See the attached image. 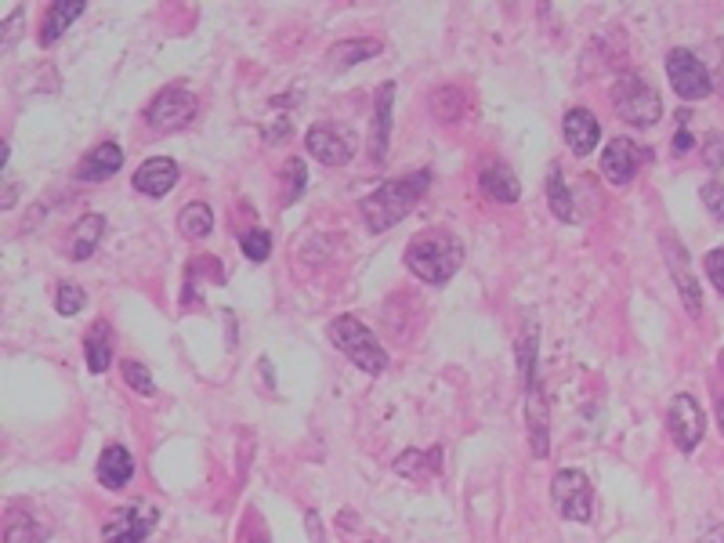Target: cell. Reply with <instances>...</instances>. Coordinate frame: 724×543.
Segmentation results:
<instances>
[{
    "instance_id": "obj_1",
    "label": "cell",
    "mask_w": 724,
    "mask_h": 543,
    "mask_svg": "<svg viewBox=\"0 0 724 543\" xmlns=\"http://www.w3.org/2000/svg\"><path fill=\"white\" fill-rule=\"evenodd\" d=\"M431 185V174L428 171H417V174H402V178H391L384 181L381 189L370 192L366 200H362V218H366V229L370 232H388L391 225H399L406 214H410L413 207H417V200L428 192Z\"/></svg>"
},
{
    "instance_id": "obj_2",
    "label": "cell",
    "mask_w": 724,
    "mask_h": 543,
    "mask_svg": "<svg viewBox=\"0 0 724 543\" xmlns=\"http://www.w3.org/2000/svg\"><path fill=\"white\" fill-rule=\"evenodd\" d=\"M464 265V243L453 232H420L406 247V268L424 283H446Z\"/></svg>"
},
{
    "instance_id": "obj_3",
    "label": "cell",
    "mask_w": 724,
    "mask_h": 543,
    "mask_svg": "<svg viewBox=\"0 0 724 543\" xmlns=\"http://www.w3.org/2000/svg\"><path fill=\"white\" fill-rule=\"evenodd\" d=\"M330 341H334L359 370L373 373V377L388 370V352H384L381 341H377L355 315H337L334 323H330Z\"/></svg>"
},
{
    "instance_id": "obj_4",
    "label": "cell",
    "mask_w": 724,
    "mask_h": 543,
    "mask_svg": "<svg viewBox=\"0 0 724 543\" xmlns=\"http://www.w3.org/2000/svg\"><path fill=\"white\" fill-rule=\"evenodd\" d=\"M612 105H616V113L634 127H652L663 116V102L659 95L652 91V84L638 77H620L616 87H612Z\"/></svg>"
},
{
    "instance_id": "obj_5",
    "label": "cell",
    "mask_w": 724,
    "mask_h": 543,
    "mask_svg": "<svg viewBox=\"0 0 724 543\" xmlns=\"http://www.w3.org/2000/svg\"><path fill=\"white\" fill-rule=\"evenodd\" d=\"M667 77H670V87H674L685 102H699V98H706L714 91V80H710L706 66L688 48H674L667 55Z\"/></svg>"
},
{
    "instance_id": "obj_6",
    "label": "cell",
    "mask_w": 724,
    "mask_h": 543,
    "mask_svg": "<svg viewBox=\"0 0 724 543\" xmlns=\"http://www.w3.org/2000/svg\"><path fill=\"white\" fill-rule=\"evenodd\" d=\"M551 496H554V507H558L562 518H569V522H587V518H591L594 493L583 471H572V467L558 471L551 482Z\"/></svg>"
},
{
    "instance_id": "obj_7",
    "label": "cell",
    "mask_w": 724,
    "mask_h": 543,
    "mask_svg": "<svg viewBox=\"0 0 724 543\" xmlns=\"http://www.w3.org/2000/svg\"><path fill=\"white\" fill-rule=\"evenodd\" d=\"M667 428H670V439L677 442L681 453H692V449L703 442L706 417H703V406H699L696 395H674L670 413H667Z\"/></svg>"
},
{
    "instance_id": "obj_8",
    "label": "cell",
    "mask_w": 724,
    "mask_h": 543,
    "mask_svg": "<svg viewBox=\"0 0 724 543\" xmlns=\"http://www.w3.org/2000/svg\"><path fill=\"white\" fill-rule=\"evenodd\" d=\"M196 116V95L185 91V87H163L160 95L153 98V105L145 109V120L156 127V131H178Z\"/></svg>"
},
{
    "instance_id": "obj_9",
    "label": "cell",
    "mask_w": 724,
    "mask_h": 543,
    "mask_svg": "<svg viewBox=\"0 0 724 543\" xmlns=\"http://www.w3.org/2000/svg\"><path fill=\"white\" fill-rule=\"evenodd\" d=\"M156 525V507H145V504H127L120 507L116 515H109L102 529V540L105 543H142L145 536L153 533Z\"/></svg>"
},
{
    "instance_id": "obj_10",
    "label": "cell",
    "mask_w": 724,
    "mask_h": 543,
    "mask_svg": "<svg viewBox=\"0 0 724 543\" xmlns=\"http://www.w3.org/2000/svg\"><path fill=\"white\" fill-rule=\"evenodd\" d=\"M663 254H667L670 276H674L677 294H681V301H685L688 315H703V290H699L696 272L688 268V254H685V247H681V243H677L674 236H663Z\"/></svg>"
},
{
    "instance_id": "obj_11",
    "label": "cell",
    "mask_w": 724,
    "mask_h": 543,
    "mask_svg": "<svg viewBox=\"0 0 724 543\" xmlns=\"http://www.w3.org/2000/svg\"><path fill=\"white\" fill-rule=\"evenodd\" d=\"M391 105H395V84H381L373 95V116H370V160L384 163L388 160V138H391Z\"/></svg>"
},
{
    "instance_id": "obj_12",
    "label": "cell",
    "mask_w": 724,
    "mask_h": 543,
    "mask_svg": "<svg viewBox=\"0 0 724 543\" xmlns=\"http://www.w3.org/2000/svg\"><path fill=\"white\" fill-rule=\"evenodd\" d=\"M305 145L308 153L315 156L319 163H326V167H341V163L352 160L355 145H352V134H341L337 127H319L315 124L312 131L305 134Z\"/></svg>"
},
{
    "instance_id": "obj_13",
    "label": "cell",
    "mask_w": 724,
    "mask_h": 543,
    "mask_svg": "<svg viewBox=\"0 0 724 543\" xmlns=\"http://www.w3.org/2000/svg\"><path fill=\"white\" fill-rule=\"evenodd\" d=\"M178 185V163L167 160V156H153V160H145L138 171H134V189L145 192V196H167V192Z\"/></svg>"
},
{
    "instance_id": "obj_14",
    "label": "cell",
    "mask_w": 724,
    "mask_h": 543,
    "mask_svg": "<svg viewBox=\"0 0 724 543\" xmlns=\"http://www.w3.org/2000/svg\"><path fill=\"white\" fill-rule=\"evenodd\" d=\"M562 134H565V142H569L572 153L587 156L598 149L601 127H598V120H594L591 109H569L562 120Z\"/></svg>"
},
{
    "instance_id": "obj_15",
    "label": "cell",
    "mask_w": 724,
    "mask_h": 543,
    "mask_svg": "<svg viewBox=\"0 0 724 543\" xmlns=\"http://www.w3.org/2000/svg\"><path fill=\"white\" fill-rule=\"evenodd\" d=\"M634 167H638V153H634V145L627 138H612L609 149L601 153V171L612 185H627L634 178Z\"/></svg>"
},
{
    "instance_id": "obj_16",
    "label": "cell",
    "mask_w": 724,
    "mask_h": 543,
    "mask_svg": "<svg viewBox=\"0 0 724 543\" xmlns=\"http://www.w3.org/2000/svg\"><path fill=\"white\" fill-rule=\"evenodd\" d=\"M134 475V457L124 446H105L98 457V482L105 489H124Z\"/></svg>"
},
{
    "instance_id": "obj_17",
    "label": "cell",
    "mask_w": 724,
    "mask_h": 543,
    "mask_svg": "<svg viewBox=\"0 0 724 543\" xmlns=\"http://www.w3.org/2000/svg\"><path fill=\"white\" fill-rule=\"evenodd\" d=\"M120 163H124V149H120L116 142H102L87 153L84 163H80L77 178L80 181H105V178H113V174L120 171Z\"/></svg>"
},
{
    "instance_id": "obj_18",
    "label": "cell",
    "mask_w": 724,
    "mask_h": 543,
    "mask_svg": "<svg viewBox=\"0 0 724 543\" xmlns=\"http://www.w3.org/2000/svg\"><path fill=\"white\" fill-rule=\"evenodd\" d=\"M84 0H62V4H51L48 8V15H44V22H40V44L44 48H51L62 33H66V26L73 19H80L84 15Z\"/></svg>"
},
{
    "instance_id": "obj_19",
    "label": "cell",
    "mask_w": 724,
    "mask_h": 543,
    "mask_svg": "<svg viewBox=\"0 0 724 543\" xmlns=\"http://www.w3.org/2000/svg\"><path fill=\"white\" fill-rule=\"evenodd\" d=\"M482 189H486V196H493L500 203H518V196H522L515 171L507 163H489L486 171H482Z\"/></svg>"
},
{
    "instance_id": "obj_20",
    "label": "cell",
    "mask_w": 724,
    "mask_h": 543,
    "mask_svg": "<svg viewBox=\"0 0 724 543\" xmlns=\"http://www.w3.org/2000/svg\"><path fill=\"white\" fill-rule=\"evenodd\" d=\"M381 40H337L334 48L326 51V62L334 69H348V66H355V62H366V58H373V55H381Z\"/></svg>"
},
{
    "instance_id": "obj_21",
    "label": "cell",
    "mask_w": 724,
    "mask_h": 543,
    "mask_svg": "<svg viewBox=\"0 0 724 543\" xmlns=\"http://www.w3.org/2000/svg\"><path fill=\"white\" fill-rule=\"evenodd\" d=\"M529 439H533L536 457H547V439H551V420H547V406H543L540 384H529Z\"/></svg>"
},
{
    "instance_id": "obj_22",
    "label": "cell",
    "mask_w": 724,
    "mask_h": 543,
    "mask_svg": "<svg viewBox=\"0 0 724 543\" xmlns=\"http://www.w3.org/2000/svg\"><path fill=\"white\" fill-rule=\"evenodd\" d=\"M84 359H87V370H91V373H105V370H109V362H113V344H109V326H105V323H95V330L87 334Z\"/></svg>"
},
{
    "instance_id": "obj_23",
    "label": "cell",
    "mask_w": 724,
    "mask_h": 543,
    "mask_svg": "<svg viewBox=\"0 0 724 543\" xmlns=\"http://www.w3.org/2000/svg\"><path fill=\"white\" fill-rule=\"evenodd\" d=\"M102 232H105V221L98 218V214H87V218H80L77 229H73V247H69V254H73L77 261H87L91 254H95Z\"/></svg>"
},
{
    "instance_id": "obj_24",
    "label": "cell",
    "mask_w": 724,
    "mask_h": 543,
    "mask_svg": "<svg viewBox=\"0 0 724 543\" xmlns=\"http://www.w3.org/2000/svg\"><path fill=\"white\" fill-rule=\"evenodd\" d=\"M547 203H551L554 218L576 221V200H572V192L565 189V178H562V167H558V163H554L551 174H547Z\"/></svg>"
},
{
    "instance_id": "obj_25",
    "label": "cell",
    "mask_w": 724,
    "mask_h": 543,
    "mask_svg": "<svg viewBox=\"0 0 724 543\" xmlns=\"http://www.w3.org/2000/svg\"><path fill=\"white\" fill-rule=\"evenodd\" d=\"M518 373H522L525 388L536 384V323L525 319L522 337H518Z\"/></svg>"
},
{
    "instance_id": "obj_26",
    "label": "cell",
    "mask_w": 724,
    "mask_h": 543,
    "mask_svg": "<svg viewBox=\"0 0 724 543\" xmlns=\"http://www.w3.org/2000/svg\"><path fill=\"white\" fill-rule=\"evenodd\" d=\"M178 225L189 239L210 236V229H214V210H210L207 203H189V207L181 210Z\"/></svg>"
},
{
    "instance_id": "obj_27",
    "label": "cell",
    "mask_w": 724,
    "mask_h": 543,
    "mask_svg": "<svg viewBox=\"0 0 724 543\" xmlns=\"http://www.w3.org/2000/svg\"><path fill=\"white\" fill-rule=\"evenodd\" d=\"M40 529H33V518L22 515V511H15L8 522V529H4V543H37L40 540Z\"/></svg>"
},
{
    "instance_id": "obj_28",
    "label": "cell",
    "mask_w": 724,
    "mask_h": 543,
    "mask_svg": "<svg viewBox=\"0 0 724 543\" xmlns=\"http://www.w3.org/2000/svg\"><path fill=\"white\" fill-rule=\"evenodd\" d=\"M239 247H243V254H247L250 261H265L268 254H272V236L261 229H250L239 236Z\"/></svg>"
},
{
    "instance_id": "obj_29",
    "label": "cell",
    "mask_w": 724,
    "mask_h": 543,
    "mask_svg": "<svg viewBox=\"0 0 724 543\" xmlns=\"http://www.w3.org/2000/svg\"><path fill=\"white\" fill-rule=\"evenodd\" d=\"M84 290H80L77 283H58V290H55V308H58V315H77L80 308H84Z\"/></svg>"
},
{
    "instance_id": "obj_30",
    "label": "cell",
    "mask_w": 724,
    "mask_h": 543,
    "mask_svg": "<svg viewBox=\"0 0 724 543\" xmlns=\"http://www.w3.org/2000/svg\"><path fill=\"white\" fill-rule=\"evenodd\" d=\"M124 381L131 384L138 395H153L156 384H153V373L145 370L142 362H124Z\"/></svg>"
},
{
    "instance_id": "obj_31",
    "label": "cell",
    "mask_w": 724,
    "mask_h": 543,
    "mask_svg": "<svg viewBox=\"0 0 724 543\" xmlns=\"http://www.w3.org/2000/svg\"><path fill=\"white\" fill-rule=\"evenodd\" d=\"M699 196H703V207L710 210V218H714L717 225H724V185L721 181H706Z\"/></svg>"
},
{
    "instance_id": "obj_32",
    "label": "cell",
    "mask_w": 724,
    "mask_h": 543,
    "mask_svg": "<svg viewBox=\"0 0 724 543\" xmlns=\"http://www.w3.org/2000/svg\"><path fill=\"white\" fill-rule=\"evenodd\" d=\"M703 160H706V167H710V171H721V167H724V134H721V131L706 134Z\"/></svg>"
},
{
    "instance_id": "obj_33",
    "label": "cell",
    "mask_w": 724,
    "mask_h": 543,
    "mask_svg": "<svg viewBox=\"0 0 724 543\" xmlns=\"http://www.w3.org/2000/svg\"><path fill=\"white\" fill-rule=\"evenodd\" d=\"M283 174H286V200L294 203L297 196H301V189H305V163H301V160L294 156V160L286 163Z\"/></svg>"
},
{
    "instance_id": "obj_34",
    "label": "cell",
    "mask_w": 724,
    "mask_h": 543,
    "mask_svg": "<svg viewBox=\"0 0 724 543\" xmlns=\"http://www.w3.org/2000/svg\"><path fill=\"white\" fill-rule=\"evenodd\" d=\"M420 460H424L420 453H406V457H399L395 471H399V475H410V478H428L431 471H424V467H420ZM428 464H439V453H431Z\"/></svg>"
},
{
    "instance_id": "obj_35",
    "label": "cell",
    "mask_w": 724,
    "mask_h": 543,
    "mask_svg": "<svg viewBox=\"0 0 724 543\" xmlns=\"http://www.w3.org/2000/svg\"><path fill=\"white\" fill-rule=\"evenodd\" d=\"M703 268L706 276H710V283L717 286V294H724V250H710L703 258Z\"/></svg>"
},
{
    "instance_id": "obj_36",
    "label": "cell",
    "mask_w": 724,
    "mask_h": 543,
    "mask_svg": "<svg viewBox=\"0 0 724 543\" xmlns=\"http://www.w3.org/2000/svg\"><path fill=\"white\" fill-rule=\"evenodd\" d=\"M688 149H692V134L681 127V131H677V138H674V153H688Z\"/></svg>"
},
{
    "instance_id": "obj_37",
    "label": "cell",
    "mask_w": 724,
    "mask_h": 543,
    "mask_svg": "<svg viewBox=\"0 0 724 543\" xmlns=\"http://www.w3.org/2000/svg\"><path fill=\"white\" fill-rule=\"evenodd\" d=\"M699 543H724V525H714V529H706L703 540Z\"/></svg>"
},
{
    "instance_id": "obj_38",
    "label": "cell",
    "mask_w": 724,
    "mask_h": 543,
    "mask_svg": "<svg viewBox=\"0 0 724 543\" xmlns=\"http://www.w3.org/2000/svg\"><path fill=\"white\" fill-rule=\"evenodd\" d=\"M717 424H721V431H724V399H721V406H717Z\"/></svg>"
},
{
    "instance_id": "obj_39",
    "label": "cell",
    "mask_w": 724,
    "mask_h": 543,
    "mask_svg": "<svg viewBox=\"0 0 724 543\" xmlns=\"http://www.w3.org/2000/svg\"><path fill=\"white\" fill-rule=\"evenodd\" d=\"M254 543H268V540H265V536H261V540H254Z\"/></svg>"
},
{
    "instance_id": "obj_40",
    "label": "cell",
    "mask_w": 724,
    "mask_h": 543,
    "mask_svg": "<svg viewBox=\"0 0 724 543\" xmlns=\"http://www.w3.org/2000/svg\"><path fill=\"white\" fill-rule=\"evenodd\" d=\"M373 543H384V540H373Z\"/></svg>"
}]
</instances>
